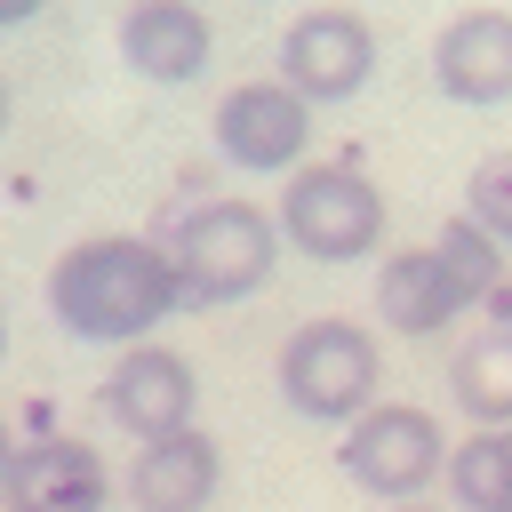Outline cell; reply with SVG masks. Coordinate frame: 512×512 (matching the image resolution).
I'll return each mask as SVG.
<instances>
[{"label":"cell","mask_w":512,"mask_h":512,"mask_svg":"<svg viewBox=\"0 0 512 512\" xmlns=\"http://www.w3.org/2000/svg\"><path fill=\"white\" fill-rule=\"evenodd\" d=\"M432 248H440V264L456 272V288H464L472 304H488V296H496V280H504V248H496L472 216H448V224L432 232Z\"/></svg>","instance_id":"cell-16"},{"label":"cell","mask_w":512,"mask_h":512,"mask_svg":"<svg viewBox=\"0 0 512 512\" xmlns=\"http://www.w3.org/2000/svg\"><path fill=\"white\" fill-rule=\"evenodd\" d=\"M216 488H224V448L200 424L136 440V464H128V504L136 512H208Z\"/></svg>","instance_id":"cell-10"},{"label":"cell","mask_w":512,"mask_h":512,"mask_svg":"<svg viewBox=\"0 0 512 512\" xmlns=\"http://www.w3.org/2000/svg\"><path fill=\"white\" fill-rule=\"evenodd\" d=\"M200 408V376L176 344H120L112 376H104V416L128 432V440H160V432H184Z\"/></svg>","instance_id":"cell-8"},{"label":"cell","mask_w":512,"mask_h":512,"mask_svg":"<svg viewBox=\"0 0 512 512\" xmlns=\"http://www.w3.org/2000/svg\"><path fill=\"white\" fill-rule=\"evenodd\" d=\"M464 216H472L496 248H512V152H488V160L472 168V184H464Z\"/></svg>","instance_id":"cell-17"},{"label":"cell","mask_w":512,"mask_h":512,"mask_svg":"<svg viewBox=\"0 0 512 512\" xmlns=\"http://www.w3.org/2000/svg\"><path fill=\"white\" fill-rule=\"evenodd\" d=\"M168 264H176V288L192 312L208 304H240L272 280L280 264V224L256 208V200H200L168 224Z\"/></svg>","instance_id":"cell-2"},{"label":"cell","mask_w":512,"mask_h":512,"mask_svg":"<svg viewBox=\"0 0 512 512\" xmlns=\"http://www.w3.org/2000/svg\"><path fill=\"white\" fill-rule=\"evenodd\" d=\"M208 136H216V152H224L232 168H248V176H288V168H304L312 104H304L288 80H240V88L216 104Z\"/></svg>","instance_id":"cell-6"},{"label":"cell","mask_w":512,"mask_h":512,"mask_svg":"<svg viewBox=\"0 0 512 512\" xmlns=\"http://www.w3.org/2000/svg\"><path fill=\"white\" fill-rule=\"evenodd\" d=\"M504 432H512V424H504Z\"/></svg>","instance_id":"cell-22"},{"label":"cell","mask_w":512,"mask_h":512,"mask_svg":"<svg viewBox=\"0 0 512 512\" xmlns=\"http://www.w3.org/2000/svg\"><path fill=\"white\" fill-rule=\"evenodd\" d=\"M0 504H8V512H104V504H112V472H104V456H96L88 440L40 432V440L8 448Z\"/></svg>","instance_id":"cell-9"},{"label":"cell","mask_w":512,"mask_h":512,"mask_svg":"<svg viewBox=\"0 0 512 512\" xmlns=\"http://www.w3.org/2000/svg\"><path fill=\"white\" fill-rule=\"evenodd\" d=\"M280 80L304 104H344L376 80V32L352 8H304L280 32Z\"/></svg>","instance_id":"cell-7"},{"label":"cell","mask_w":512,"mask_h":512,"mask_svg":"<svg viewBox=\"0 0 512 512\" xmlns=\"http://www.w3.org/2000/svg\"><path fill=\"white\" fill-rule=\"evenodd\" d=\"M8 448H16V440H8V424H0V472H8Z\"/></svg>","instance_id":"cell-19"},{"label":"cell","mask_w":512,"mask_h":512,"mask_svg":"<svg viewBox=\"0 0 512 512\" xmlns=\"http://www.w3.org/2000/svg\"><path fill=\"white\" fill-rule=\"evenodd\" d=\"M392 512H440V504H424V496H416V504H392Z\"/></svg>","instance_id":"cell-20"},{"label":"cell","mask_w":512,"mask_h":512,"mask_svg":"<svg viewBox=\"0 0 512 512\" xmlns=\"http://www.w3.org/2000/svg\"><path fill=\"white\" fill-rule=\"evenodd\" d=\"M24 16H40V0H0V24H24Z\"/></svg>","instance_id":"cell-18"},{"label":"cell","mask_w":512,"mask_h":512,"mask_svg":"<svg viewBox=\"0 0 512 512\" xmlns=\"http://www.w3.org/2000/svg\"><path fill=\"white\" fill-rule=\"evenodd\" d=\"M448 400H456L472 424H488V432L512 424V328H504V320L480 328V336H464V344L448 352Z\"/></svg>","instance_id":"cell-14"},{"label":"cell","mask_w":512,"mask_h":512,"mask_svg":"<svg viewBox=\"0 0 512 512\" xmlns=\"http://www.w3.org/2000/svg\"><path fill=\"white\" fill-rule=\"evenodd\" d=\"M432 80H440L448 104H472V112L512 104V16H504V8L456 16V24L432 40Z\"/></svg>","instance_id":"cell-11"},{"label":"cell","mask_w":512,"mask_h":512,"mask_svg":"<svg viewBox=\"0 0 512 512\" xmlns=\"http://www.w3.org/2000/svg\"><path fill=\"white\" fill-rule=\"evenodd\" d=\"M464 304H472V296L456 288V272L440 264L432 240L376 264V320H384L392 336H448V328L464 320Z\"/></svg>","instance_id":"cell-13"},{"label":"cell","mask_w":512,"mask_h":512,"mask_svg":"<svg viewBox=\"0 0 512 512\" xmlns=\"http://www.w3.org/2000/svg\"><path fill=\"white\" fill-rule=\"evenodd\" d=\"M272 224H280V248L312 264H360L384 248V192L352 160H312V168H288Z\"/></svg>","instance_id":"cell-3"},{"label":"cell","mask_w":512,"mask_h":512,"mask_svg":"<svg viewBox=\"0 0 512 512\" xmlns=\"http://www.w3.org/2000/svg\"><path fill=\"white\" fill-rule=\"evenodd\" d=\"M280 400L312 424H352L360 408H376V384H384V352L360 320L328 312V320H304L288 344H280Z\"/></svg>","instance_id":"cell-4"},{"label":"cell","mask_w":512,"mask_h":512,"mask_svg":"<svg viewBox=\"0 0 512 512\" xmlns=\"http://www.w3.org/2000/svg\"><path fill=\"white\" fill-rule=\"evenodd\" d=\"M48 312L80 344H144L168 312H184V288H176V264L160 240L96 232L48 264Z\"/></svg>","instance_id":"cell-1"},{"label":"cell","mask_w":512,"mask_h":512,"mask_svg":"<svg viewBox=\"0 0 512 512\" xmlns=\"http://www.w3.org/2000/svg\"><path fill=\"white\" fill-rule=\"evenodd\" d=\"M0 128H8V88H0Z\"/></svg>","instance_id":"cell-21"},{"label":"cell","mask_w":512,"mask_h":512,"mask_svg":"<svg viewBox=\"0 0 512 512\" xmlns=\"http://www.w3.org/2000/svg\"><path fill=\"white\" fill-rule=\"evenodd\" d=\"M448 480V504L456 512H512V432H464L440 464Z\"/></svg>","instance_id":"cell-15"},{"label":"cell","mask_w":512,"mask_h":512,"mask_svg":"<svg viewBox=\"0 0 512 512\" xmlns=\"http://www.w3.org/2000/svg\"><path fill=\"white\" fill-rule=\"evenodd\" d=\"M336 464H344V480L368 488L376 504H416V496L440 480V464H448V432H440L432 408L376 400V408H360V416L344 424Z\"/></svg>","instance_id":"cell-5"},{"label":"cell","mask_w":512,"mask_h":512,"mask_svg":"<svg viewBox=\"0 0 512 512\" xmlns=\"http://www.w3.org/2000/svg\"><path fill=\"white\" fill-rule=\"evenodd\" d=\"M120 56H128V72H144L152 88H184V80L208 72L216 32H208V16H200L192 0H136V8L120 16Z\"/></svg>","instance_id":"cell-12"}]
</instances>
